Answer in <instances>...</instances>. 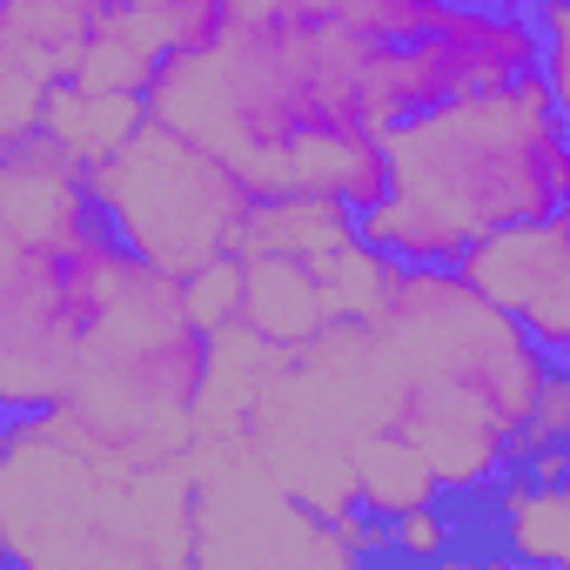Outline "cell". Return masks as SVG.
I'll use <instances>...</instances> for the list:
<instances>
[{"instance_id":"6da1fadb","label":"cell","mask_w":570,"mask_h":570,"mask_svg":"<svg viewBox=\"0 0 570 570\" xmlns=\"http://www.w3.org/2000/svg\"><path fill=\"white\" fill-rule=\"evenodd\" d=\"M376 48L330 0H242L222 48L175 55L148 115L215 148L262 202L330 195L350 148L390 135L370 88Z\"/></svg>"},{"instance_id":"7a4b0ae2","label":"cell","mask_w":570,"mask_h":570,"mask_svg":"<svg viewBox=\"0 0 570 570\" xmlns=\"http://www.w3.org/2000/svg\"><path fill=\"white\" fill-rule=\"evenodd\" d=\"M396 195L463 228L476 248L510 228L570 215V115L550 75L503 95H470L423 121L390 128Z\"/></svg>"},{"instance_id":"3957f363","label":"cell","mask_w":570,"mask_h":570,"mask_svg":"<svg viewBox=\"0 0 570 570\" xmlns=\"http://www.w3.org/2000/svg\"><path fill=\"white\" fill-rule=\"evenodd\" d=\"M95 195L108 202L128 248L168 275H195L222 255H242L262 195L202 141H188L168 121H141L115 155L88 161Z\"/></svg>"},{"instance_id":"277c9868","label":"cell","mask_w":570,"mask_h":570,"mask_svg":"<svg viewBox=\"0 0 570 570\" xmlns=\"http://www.w3.org/2000/svg\"><path fill=\"white\" fill-rule=\"evenodd\" d=\"M543 61H550L543 8H450L423 41L376 48L370 88H376L383 128H403L470 95H503L543 75Z\"/></svg>"},{"instance_id":"5b68a950","label":"cell","mask_w":570,"mask_h":570,"mask_svg":"<svg viewBox=\"0 0 570 570\" xmlns=\"http://www.w3.org/2000/svg\"><path fill=\"white\" fill-rule=\"evenodd\" d=\"M543 35H550V88H557V108L570 115V0H557V8H543Z\"/></svg>"},{"instance_id":"8992f818","label":"cell","mask_w":570,"mask_h":570,"mask_svg":"<svg viewBox=\"0 0 570 570\" xmlns=\"http://www.w3.org/2000/svg\"><path fill=\"white\" fill-rule=\"evenodd\" d=\"M456 8H537V0H456Z\"/></svg>"},{"instance_id":"52a82bcc","label":"cell","mask_w":570,"mask_h":570,"mask_svg":"<svg viewBox=\"0 0 570 570\" xmlns=\"http://www.w3.org/2000/svg\"><path fill=\"white\" fill-rule=\"evenodd\" d=\"M537 8H557V0H537Z\"/></svg>"}]
</instances>
